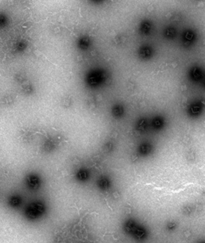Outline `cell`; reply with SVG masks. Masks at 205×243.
Instances as JSON below:
<instances>
[{
	"label": "cell",
	"instance_id": "cell-1",
	"mask_svg": "<svg viewBox=\"0 0 205 243\" xmlns=\"http://www.w3.org/2000/svg\"><path fill=\"white\" fill-rule=\"evenodd\" d=\"M42 205H41L39 203L33 204L28 209V216H29L30 217H35V216L39 215L42 211Z\"/></svg>",
	"mask_w": 205,
	"mask_h": 243
}]
</instances>
